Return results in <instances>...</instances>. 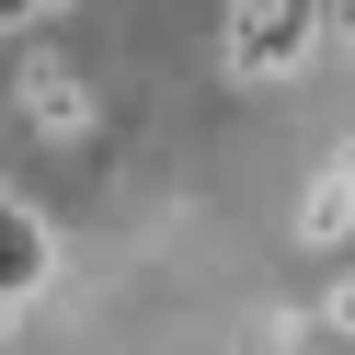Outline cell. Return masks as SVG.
I'll list each match as a JSON object with an SVG mask.
<instances>
[{"label":"cell","instance_id":"1","mask_svg":"<svg viewBox=\"0 0 355 355\" xmlns=\"http://www.w3.org/2000/svg\"><path fill=\"white\" fill-rule=\"evenodd\" d=\"M321 46V0H252L230 24V80H275Z\"/></svg>","mask_w":355,"mask_h":355},{"label":"cell","instance_id":"2","mask_svg":"<svg viewBox=\"0 0 355 355\" xmlns=\"http://www.w3.org/2000/svg\"><path fill=\"white\" fill-rule=\"evenodd\" d=\"M12 103H24L35 138H80V126H92V92H80L69 69H24V80H12Z\"/></svg>","mask_w":355,"mask_h":355},{"label":"cell","instance_id":"3","mask_svg":"<svg viewBox=\"0 0 355 355\" xmlns=\"http://www.w3.org/2000/svg\"><path fill=\"white\" fill-rule=\"evenodd\" d=\"M344 230H355V195H344V161H332L321 184H309V207H298V241H321V252H332Z\"/></svg>","mask_w":355,"mask_h":355},{"label":"cell","instance_id":"4","mask_svg":"<svg viewBox=\"0 0 355 355\" xmlns=\"http://www.w3.org/2000/svg\"><path fill=\"white\" fill-rule=\"evenodd\" d=\"M0 218H24V195H12V184H0Z\"/></svg>","mask_w":355,"mask_h":355}]
</instances>
